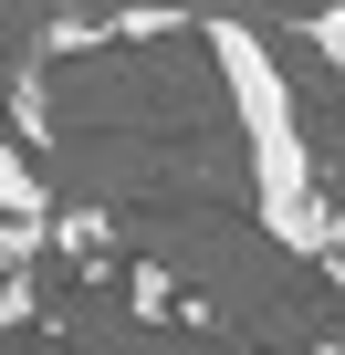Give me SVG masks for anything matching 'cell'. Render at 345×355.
<instances>
[{"label":"cell","instance_id":"6da1fadb","mask_svg":"<svg viewBox=\"0 0 345 355\" xmlns=\"http://www.w3.org/2000/svg\"><path fill=\"white\" fill-rule=\"evenodd\" d=\"M210 63H220V94H230V125H241V157H251V209L283 251H335V209H324V178H314V136H303V94L283 73V53L262 42V21L241 11H210Z\"/></svg>","mask_w":345,"mask_h":355},{"label":"cell","instance_id":"7a4b0ae2","mask_svg":"<svg viewBox=\"0 0 345 355\" xmlns=\"http://www.w3.org/2000/svg\"><path fill=\"white\" fill-rule=\"evenodd\" d=\"M0 220H53V189H42V167L11 125H0Z\"/></svg>","mask_w":345,"mask_h":355},{"label":"cell","instance_id":"3957f363","mask_svg":"<svg viewBox=\"0 0 345 355\" xmlns=\"http://www.w3.org/2000/svg\"><path fill=\"white\" fill-rule=\"evenodd\" d=\"M11 125H22V136L53 125V105H42V63H22V84H11Z\"/></svg>","mask_w":345,"mask_h":355},{"label":"cell","instance_id":"277c9868","mask_svg":"<svg viewBox=\"0 0 345 355\" xmlns=\"http://www.w3.org/2000/svg\"><path fill=\"white\" fill-rule=\"evenodd\" d=\"M314 53H324V63H345V11H314Z\"/></svg>","mask_w":345,"mask_h":355},{"label":"cell","instance_id":"5b68a950","mask_svg":"<svg viewBox=\"0 0 345 355\" xmlns=\"http://www.w3.org/2000/svg\"><path fill=\"white\" fill-rule=\"evenodd\" d=\"M314 355H345V345H314Z\"/></svg>","mask_w":345,"mask_h":355}]
</instances>
